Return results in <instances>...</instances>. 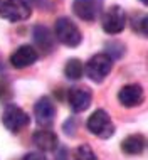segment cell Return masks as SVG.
<instances>
[{"label":"cell","mask_w":148,"mask_h":160,"mask_svg":"<svg viewBox=\"0 0 148 160\" xmlns=\"http://www.w3.org/2000/svg\"><path fill=\"white\" fill-rule=\"evenodd\" d=\"M86 127L93 135H96L99 138H110L115 133V125H113L110 115L104 110H96L93 115L88 118Z\"/></svg>","instance_id":"cell-4"},{"label":"cell","mask_w":148,"mask_h":160,"mask_svg":"<svg viewBox=\"0 0 148 160\" xmlns=\"http://www.w3.org/2000/svg\"><path fill=\"white\" fill-rule=\"evenodd\" d=\"M2 123L8 132L19 133L20 130L29 125V115L25 113L22 108H19L15 105H7L2 113Z\"/></svg>","instance_id":"cell-5"},{"label":"cell","mask_w":148,"mask_h":160,"mask_svg":"<svg viewBox=\"0 0 148 160\" xmlns=\"http://www.w3.org/2000/svg\"><path fill=\"white\" fill-rule=\"evenodd\" d=\"M32 140L42 152H52V150L57 148V135L52 130H47V128L37 130L34 133Z\"/></svg>","instance_id":"cell-13"},{"label":"cell","mask_w":148,"mask_h":160,"mask_svg":"<svg viewBox=\"0 0 148 160\" xmlns=\"http://www.w3.org/2000/svg\"><path fill=\"white\" fill-rule=\"evenodd\" d=\"M24 160H47V157L42 152H29L24 157Z\"/></svg>","instance_id":"cell-18"},{"label":"cell","mask_w":148,"mask_h":160,"mask_svg":"<svg viewBox=\"0 0 148 160\" xmlns=\"http://www.w3.org/2000/svg\"><path fill=\"white\" fill-rule=\"evenodd\" d=\"M32 37H34L36 46L41 51H44L46 54L52 51V47H54V36H52V32L46 27V25H41V24L36 25V27L32 29Z\"/></svg>","instance_id":"cell-12"},{"label":"cell","mask_w":148,"mask_h":160,"mask_svg":"<svg viewBox=\"0 0 148 160\" xmlns=\"http://www.w3.org/2000/svg\"><path fill=\"white\" fill-rule=\"evenodd\" d=\"M118 99H120L121 105L126 108L138 106L143 99V88L140 84H126L120 89Z\"/></svg>","instance_id":"cell-11"},{"label":"cell","mask_w":148,"mask_h":160,"mask_svg":"<svg viewBox=\"0 0 148 160\" xmlns=\"http://www.w3.org/2000/svg\"><path fill=\"white\" fill-rule=\"evenodd\" d=\"M34 116H36V122L41 127H49L54 122L56 106L49 96H42L41 99H37L36 106H34Z\"/></svg>","instance_id":"cell-10"},{"label":"cell","mask_w":148,"mask_h":160,"mask_svg":"<svg viewBox=\"0 0 148 160\" xmlns=\"http://www.w3.org/2000/svg\"><path fill=\"white\" fill-rule=\"evenodd\" d=\"M64 74H66L67 79H72V81H77L81 79L82 74H84V66L79 59L72 58L66 62V68H64Z\"/></svg>","instance_id":"cell-15"},{"label":"cell","mask_w":148,"mask_h":160,"mask_svg":"<svg viewBox=\"0 0 148 160\" xmlns=\"http://www.w3.org/2000/svg\"><path fill=\"white\" fill-rule=\"evenodd\" d=\"M111 66H113V59L110 56H106L104 52H99L96 56H93L88 61L84 71H86V74H88V78L91 81H94V83H103L104 78L110 74Z\"/></svg>","instance_id":"cell-3"},{"label":"cell","mask_w":148,"mask_h":160,"mask_svg":"<svg viewBox=\"0 0 148 160\" xmlns=\"http://www.w3.org/2000/svg\"><path fill=\"white\" fill-rule=\"evenodd\" d=\"M145 137L136 133V135H130L126 137L123 142H121V150L128 155H140L143 150H145Z\"/></svg>","instance_id":"cell-14"},{"label":"cell","mask_w":148,"mask_h":160,"mask_svg":"<svg viewBox=\"0 0 148 160\" xmlns=\"http://www.w3.org/2000/svg\"><path fill=\"white\" fill-rule=\"evenodd\" d=\"M101 25H103V31L106 34H111V36L120 34L125 29V25H126V14H125V10L120 5H111L103 14Z\"/></svg>","instance_id":"cell-6"},{"label":"cell","mask_w":148,"mask_h":160,"mask_svg":"<svg viewBox=\"0 0 148 160\" xmlns=\"http://www.w3.org/2000/svg\"><path fill=\"white\" fill-rule=\"evenodd\" d=\"M140 2H141V3H145V5H146V2H148V0H140Z\"/></svg>","instance_id":"cell-20"},{"label":"cell","mask_w":148,"mask_h":160,"mask_svg":"<svg viewBox=\"0 0 148 160\" xmlns=\"http://www.w3.org/2000/svg\"><path fill=\"white\" fill-rule=\"evenodd\" d=\"M32 8L27 0H5L0 3V17L8 22H22L27 20Z\"/></svg>","instance_id":"cell-2"},{"label":"cell","mask_w":148,"mask_h":160,"mask_svg":"<svg viewBox=\"0 0 148 160\" xmlns=\"http://www.w3.org/2000/svg\"><path fill=\"white\" fill-rule=\"evenodd\" d=\"M10 96H12V93H10V89H8V86L5 83H0V99H7Z\"/></svg>","instance_id":"cell-19"},{"label":"cell","mask_w":148,"mask_h":160,"mask_svg":"<svg viewBox=\"0 0 148 160\" xmlns=\"http://www.w3.org/2000/svg\"><path fill=\"white\" fill-rule=\"evenodd\" d=\"M54 36L61 44L67 46V47H76L81 44L82 36L77 29V25L72 22L69 17H59L56 20V27H54Z\"/></svg>","instance_id":"cell-1"},{"label":"cell","mask_w":148,"mask_h":160,"mask_svg":"<svg viewBox=\"0 0 148 160\" xmlns=\"http://www.w3.org/2000/svg\"><path fill=\"white\" fill-rule=\"evenodd\" d=\"M133 24V31L136 34H140L141 37H146V15L145 14H136L131 20Z\"/></svg>","instance_id":"cell-17"},{"label":"cell","mask_w":148,"mask_h":160,"mask_svg":"<svg viewBox=\"0 0 148 160\" xmlns=\"http://www.w3.org/2000/svg\"><path fill=\"white\" fill-rule=\"evenodd\" d=\"M72 12L81 20L93 22L103 14V0H74Z\"/></svg>","instance_id":"cell-7"},{"label":"cell","mask_w":148,"mask_h":160,"mask_svg":"<svg viewBox=\"0 0 148 160\" xmlns=\"http://www.w3.org/2000/svg\"><path fill=\"white\" fill-rule=\"evenodd\" d=\"M37 59H39L37 51L34 49L32 46L24 44V46H19L14 52H12L10 64H12V68H15V69H24V68L32 66Z\"/></svg>","instance_id":"cell-9"},{"label":"cell","mask_w":148,"mask_h":160,"mask_svg":"<svg viewBox=\"0 0 148 160\" xmlns=\"http://www.w3.org/2000/svg\"><path fill=\"white\" fill-rule=\"evenodd\" d=\"M74 160H98L96 158V153L93 152L89 145H79L74 152Z\"/></svg>","instance_id":"cell-16"},{"label":"cell","mask_w":148,"mask_h":160,"mask_svg":"<svg viewBox=\"0 0 148 160\" xmlns=\"http://www.w3.org/2000/svg\"><path fill=\"white\" fill-rule=\"evenodd\" d=\"M91 91L86 86H74L67 91V103L71 106V110L74 113H81V111H86L91 105Z\"/></svg>","instance_id":"cell-8"}]
</instances>
